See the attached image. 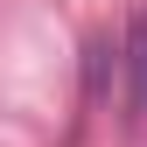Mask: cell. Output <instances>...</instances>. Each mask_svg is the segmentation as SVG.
<instances>
[{
	"mask_svg": "<svg viewBox=\"0 0 147 147\" xmlns=\"http://www.w3.org/2000/svg\"><path fill=\"white\" fill-rule=\"evenodd\" d=\"M126 70H133V119H147V7H133L126 28Z\"/></svg>",
	"mask_w": 147,
	"mask_h": 147,
	"instance_id": "obj_1",
	"label": "cell"
}]
</instances>
